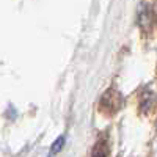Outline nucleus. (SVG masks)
Listing matches in <instances>:
<instances>
[{"mask_svg": "<svg viewBox=\"0 0 157 157\" xmlns=\"http://www.w3.org/2000/svg\"><path fill=\"white\" fill-rule=\"evenodd\" d=\"M121 102H123V98L121 94L118 93L116 90H109L104 93V96L101 98V110L104 113H107V115H112L115 112L120 110L121 107Z\"/></svg>", "mask_w": 157, "mask_h": 157, "instance_id": "nucleus-1", "label": "nucleus"}, {"mask_svg": "<svg viewBox=\"0 0 157 157\" xmlns=\"http://www.w3.org/2000/svg\"><path fill=\"white\" fill-rule=\"evenodd\" d=\"M110 155V151H109V145L105 140H101L96 143V146L93 149V154L91 157H109Z\"/></svg>", "mask_w": 157, "mask_h": 157, "instance_id": "nucleus-3", "label": "nucleus"}, {"mask_svg": "<svg viewBox=\"0 0 157 157\" xmlns=\"http://www.w3.org/2000/svg\"><path fill=\"white\" fill-rule=\"evenodd\" d=\"M63 143H64V138H63V137H60V138H58V140L54 143V146H52V152L55 154V152L60 149V146H63Z\"/></svg>", "mask_w": 157, "mask_h": 157, "instance_id": "nucleus-4", "label": "nucleus"}, {"mask_svg": "<svg viewBox=\"0 0 157 157\" xmlns=\"http://www.w3.org/2000/svg\"><path fill=\"white\" fill-rule=\"evenodd\" d=\"M151 22H152V11H151V6L143 3L140 11H138V25L143 29V30H148L151 29Z\"/></svg>", "mask_w": 157, "mask_h": 157, "instance_id": "nucleus-2", "label": "nucleus"}]
</instances>
